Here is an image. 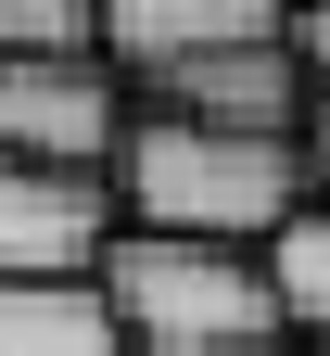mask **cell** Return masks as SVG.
I'll return each mask as SVG.
<instances>
[{
	"mask_svg": "<svg viewBox=\"0 0 330 356\" xmlns=\"http://www.w3.org/2000/svg\"><path fill=\"white\" fill-rule=\"evenodd\" d=\"M267 305H279V331H305V343H330V204L305 191L292 216L267 229Z\"/></svg>",
	"mask_w": 330,
	"mask_h": 356,
	"instance_id": "obj_7",
	"label": "cell"
},
{
	"mask_svg": "<svg viewBox=\"0 0 330 356\" xmlns=\"http://www.w3.org/2000/svg\"><path fill=\"white\" fill-rule=\"evenodd\" d=\"M127 127H140L127 64H102V51H38V64H0V153H13V165L102 178V191H115Z\"/></svg>",
	"mask_w": 330,
	"mask_h": 356,
	"instance_id": "obj_3",
	"label": "cell"
},
{
	"mask_svg": "<svg viewBox=\"0 0 330 356\" xmlns=\"http://www.w3.org/2000/svg\"><path fill=\"white\" fill-rule=\"evenodd\" d=\"M153 115H191V127H229V140H305V115H317V89L292 76V51H204V64H178L153 76Z\"/></svg>",
	"mask_w": 330,
	"mask_h": 356,
	"instance_id": "obj_6",
	"label": "cell"
},
{
	"mask_svg": "<svg viewBox=\"0 0 330 356\" xmlns=\"http://www.w3.org/2000/svg\"><path fill=\"white\" fill-rule=\"evenodd\" d=\"M305 191H317V204H330V102H317V115H305Z\"/></svg>",
	"mask_w": 330,
	"mask_h": 356,
	"instance_id": "obj_11",
	"label": "cell"
},
{
	"mask_svg": "<svg viewBox=\"0 0 330 356\" xmlns=\"http://www.w3.org/2000/svg\"><path fill=\"white\" fill-rule=\"evenodd\" d=\"M0 356H127L102 293L64 280V293H0Z\"/></svg>",
	"mask_w": 330,
	"mask_h": 356,
	"instance_id": "obj_8",
	"label": "cell"
},
{
	"mask_svg": "<svg viewBox=\"0 0 330 356\" xmlns=\"http://www.w3.org/2000/svg\"><path fill=\"white\" fill-rule=\"evenodd\" d=\"M38 51H102V0H0V64Z\"/></svg>",
	"mask_w": 330,
	"mask_h": 356,
	"instance_id": "obj_9",
	"label": "cell"
},
{
	"mask_svg": "<svg viewBox=\"0 0 330 356\" xmlns=\"http://www.w3.org/2000/svg\"><path fill=\"white\" fill-rule=\"evenodd\" d=\"M305 204V140H229L191 115H140L115 153V216L153 242H216V254H267V229Z\"/></svg>",
	"mask_w": 330,
	"mask_h": 356,
	"instance_id": "obj_1",
	"label": "cell"
},
{
	"mask_svg": "<svg viewBox=\"0 0 330 356\" xmlns=\"http://www.w3.org/2000/svg\"><path fill=\"white\" fill-rule=\"evenodd\" d=\"M102 254H115V191L102 178H51V165L0 153V293L102 280Z\"/></svg>",
	"mask_w": 330,
	"mask_h": 356,
	"instance_id": "obj_4",
	"label": "cell"
},
{
	"mask_svg": "<svg viewBox=\"0 0 330 356\" xmlns=\"http://www.w3.org/2000/svg\"><path fill=\"white\" fill-rule=\"evenodd\" d=\"M305 356H330V343H305Z\"/></svg>",
	"mask_w": 330,
	"mask_h": 356,
	"instance_id": "obj_13",
	"label": "cell"
},
{
	"mask_svg": "<svg viewBox=\"0 0 330 356\" xmlns=\"http://www.w3.org/2000/svg\"><path fill=\"white\" fill-rule=\"evenodd\" d=\"M279 51H292V76H305L317 102H330V0H305V13L279 26Z\"/></svg>",
	"mask_w": 330,
	"mask_h": 356,
	"instance_id": "obj_10",
	"label": "cell"
},
{
	"mask_svg": "<svg viewBox=\"0 0 330 356\" xmlns=\"http://www.w3.org/2000/svg\"><path fill=\"white\" fill-rule=\"evenodd\" d=\"M254 356H279V343H254Z\"/></svg>",
	"mask_w": 330,
	"mask_h": 356,
	"instance_id": "obj_12",
	"label": "cell"
},
{
	"mask_svg": "<svg viewBox=\"0 0 330 356\" xmlns=\"http://www.w3.org/2000/svg\"><path fill=\"white\" fill-rule=\"evenodd\" d=\"M102 318L127 356H254L279 343V305H267V267L254 254H216V242H153V229H115L102 254Z\"/></svg>",
	"mask_w": 330,
	"mask_h": 356,
	"instance_id": "obj_2",
	"label": "cell"
},
{
	"mask_svg": "<svg viewBox=\"0 0 330 356\" xmlns=\"http://www.w3.org/2000/svg\"><path fill=\"white\" fill-rule=\"evenodd\" d=\"M305 0H102V64L127 76H178L204 51H267Z\"/></svg>",
	"mask_w": 330,
	"mask_h": 356,
	"instance_id": "obj_5",
	"label": "cell"
}]
</instances>
